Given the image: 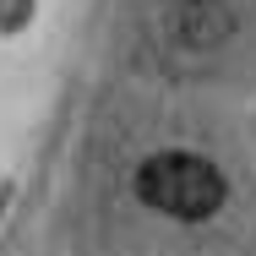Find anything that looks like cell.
<instances>
[{
  "label": "cell",
  "mask_w": 256,
  "mask_h": 256,
  "mask_svg": "<svg viewBox=\"0 0 256 256\" xmlns=\"http://www.w3.org/2000/svg\"><path fill=\"white\" fill-rule=\"evenodd\" d=\"M136 196L169 218L196 224V218H212L224 207V174L196 153H158L136 174Z\"/></svg>",
  "instance_id": "cell-1"
}]
</instances>
